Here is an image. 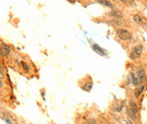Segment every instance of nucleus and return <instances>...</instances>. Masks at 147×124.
Masks as SVG:
<instances>
[{
  "label": "nucleus",
  "instance_id": "nucleus-6",
  "mask_svg": "<svg viewBox=\"0 0 147 124\" xmlns=\"http://www.w3.org/2000/svg\"><path fill=\"white\" fill-rule=\"evenodd\" d=\"M129 109H130L135 115H137V113H138V111H139L138 105H136L135 102L133 101V100H131V101L129 102Z\"/></svg>",
  "mask_w": 147,
  "mask_h": 124
},
{
  "label": "nucleus",
  "instance_id": "nucleus-4",
  "mask_svg": "<svg viewBox=\"0 0 147 124\" xmlns=\"http://www.w3.org/2000/svg\"><path fill=\"white\" fill-rule=\"evenodd\" d=\"M137 75H138V77L142 83L145 81V70H144L143 67H139L138 71H137Z\"/></svg>",
  "mask_w": 147,
  "mask_h": 124
},
{
  "label": "nucleus",
  "instance_id": "nucleus-10",
  "mask_svg": "<svg viewBox=\"0 0 147 124\" xmlns=\"http://www.w3.org/2000/svg\"><path fill=\"white\" fill-rule=\"evenodd\" d=\"M130 77H131V81H132L133 84H134V86H138V85L140 84V81H139V79L136 77V76L134 75V73L130 74Z\"/></svg>",
  "mask_w": 147,
  "mask_h": 124
},
{
  "label": "nucleus",
  "instance_id": "nucleus-23",
  "mask_svg": "<svg viewBox=\"0 0 147 124\" xmlns=\"http://www.w3.org/2000/svg\"><path fill=\"white\" fill-rule=\"evenodd\" d=\"M130 124H134V123H133V122H130Z\"/></svg>",
  "mask_w": 147,
  "mask_h": 124
},
{
  "label": "nucleus",
  "instance_id": "nucleus-12",
  "mask_svg": "<svg viewBox=\"0 0 147 124\" xmlns=\"http://www.w3.org/2000/svg\"><path fill=\"white\" fill-rule=\"evenodd\" d=\"M92 87H93V83H92V82H87L83 87V90L90 91L91 90Z\"/></svg>",
  "mask_w": 147,
  "mask_h": 124
},
{
  "label": "nucleus",
  "instance_id": "nucleus-22",
  "mask_svg": "<svg viewBox=\"0 0 147 124\" xmlns=\"http://www.w3.org/2000/svg\"><path fill=\"white\" fill-rule=\"evenodd\" d=\"M113 1H114V2H117V0H113Z\"/></svg>",
  "mask_w": 147,
  "mask_h": 124
},
{
  "label": "nucleus",
  "instance_id": "nucleus-2",
  "mask_svg": "<svg viewBox=\"0 0 147 124\" xmlns=\"http://www.w3.org/2000/svg\"><path fill=\"white\" fill-rule=\"evenodd\" d=\"M116 34H117V38L121 40H123V41H128L132 38V35L130 34V32L125 29H118Z\"/></svg>",
  "mask_w": 147,
  "mask_h": 124
},
{
  "label": "nucleus",
  "instance_id": "nucleus-1",
  "mask_svg": "<svg viewBox=\"0 0 147 124\" xmlns=\"http://www.w3.org/2000/svg\"><path fill=\"white\" fill-rule=\"evenodd\" d=\"M142 52H143V45L142 44H138V45H136L135 47L133 48L129 57L133 60H137V59H139L140 57Z\"/></svg>",
  "mask_w": 147,
  "mask_h": 124
},
{
  "label": "nucleus",
  "instance_id": "nucleus-15",
  "mask_svg": "<svg viewBox=\"0 0 147 124\" xmlns=\"http://www.w3.org/2000/svg\"><path fill=\"white\" fill-rule=\"evenodd\" d=\"M110 21L112 23H113L114 25H116V26H121L122 25V23L118 20H112V21Z\"/></svg>",
  "mask_w": 147,
  "mask_h": 124
},
{
  "label": "nucleus",
  "instance_id": "nucleus-5",
  "mask_svg": "<svg viewBox=\"0 0 147 124\" xmlns=\"http://www.w3.org/2000/svg\"><path fill=\"white\" fill-rule=\"evenodd\" d=\"M92 48H93V49L97 53V54H99V55H101V56H104V55H106V52H105V50L103 49H101V48L100 47L99 45H97V44H93Z\"/></svg>",
  "mask_w": 147,
  "mask_h": 124
},
{
  "label": "nucleus",
  "instance_id": "nucleus-13",
  "mask_svg": "<svg viewBox=\"0 0 147 124\" xmlns=\"http://www.w3.org/2000/svg\"><path fill=\"white\" fill-rule=\"evenodd\" d=\"M127 113H128V116H129V117H130L132 120H135V118H136V115L134 114V112H133L132 111H131L130 109H129V110H127Z\"/></svg>",
  "mask_w": 147,
  "mask_h": 124
},
{
  "label": "nucleus",
  "instance_id": "nucleus-9",
  "mask_svg": "<svg viewBox=\"0 0 147 124\" xmlns=\"http://www.w3.org/2000/svg\"><path fill=\"white\" fill-rule=\"evenodd\" d=\"M111 15L114 17H117V18H123V15L121 11L119 10H112V12H111Z\"/></svg>",
  "mask_w": 147,
  "mask_h": 124
},
{
  "label": "nucleus",
  "instance_id": "nucleus-17",
  "mask_svg": "<svg viewBox=\"0 0 147 124\" xmlns=\"http://www.w3.org/2000/svg\"><path fill=\"white\" fill-rule=\"evenodd\" d=\"M4 120L5 121L7 124H13V123H12V121L10 120L9 118H4Z\"/></svg>",
  "mask_w": 147,
  "mask_h": 124
},
{
  "label": "nucleus",
  "instance_id": "nucleus-21",
  "mask_svg": "<svg viewBox=\"0 0 147 124\" xmlns=\"http://www.w3.org/2000/svg\"><path fill=\"white\" fill-rule=\"evenodd\" d=\"M0 87H1V88H3V83H2V81H1V83H0Z\"/></svg>",
  "mask_w": 147,
  "mask_h": 124
},
{
  "label": "nucleus",
  "instance_id": "nucleus-3",
  "mask_svg": "<svg viewBox=\"0 0 147 124\" xmlns=\"http://www.w3.org/2000/svg\"><path fill=\"white\" fill-rule=\"evenodd\" d=\"M0 52H1V56H7L9 55L10 53V48L9 46H8L5 43H1V49H0Z\"/></svg>",
  "mask_w": 147,
  "mask_h": 124
},
{
  "label": "nucleus",
  "instance_id": "nucleus-20",
  "mask_svg": "<svg viewBox=\"0 0 147 124\" xmlns=\"http://www.w3.org/2000/svg\"><path fill=\"white\" fill-rule=\"evenodd\" d=\"M121 1L123 3H124V4H127V3H128V0H121Z\"/></svg>",
  "mask_w": 147,
  "mask_h": 124
},
{
  "label": "nucleus",
  "instance_id": "nucleus-19",
  "mask_svg": "<svg viewBox=\"0 0 147 124\" xmlns=\"http://www.w3.org/2000/svg\"><path fill=\"white\" fill-rule=\"evenodd\" d=\"M67 1H68L69 3H72V4H74L75 3V0H67Z\"/></svg>",
  "mask_w": 147,
  "mask_h": 124
},
{
  "label": "nucleus",
  "instance_id": "nucleus-11",
  "mask_svg": "<svg viewBox=\"0 0 147 124\" xmlns=\"http://www.w3.org/2000/svg\"><path fill=\"white\" fill-rule=\"evenodd\" d=\"M134 21H135L136 24H142L143 23V19L140 15H134Z\"/></svg>",
  "mask_w": 147,
  "mask_h": 124
},
{
  "label": "nucleus",
  "instance_id": "nucleus-14",
  "mask_svg": "<svg viewBox=\"0 0 147 124\" xmlns=\"http://www.w3.org/2000/svg\"><path fill=\"white\" fill-rule=\"evenodd\" d=\"M21 66H22L23 69H24L25 71H26V72H28V71H29V69H30V68H29V66H28L26 62H24V61L21 62Z\"/></svg>",
  "mask_w": 147,
  "mask_h": 124
},
{
  "label": "nucleus",
  "instance_id": "nucleus-8",
  "mask_svg": "<svg viewBox=\"0 0 147 124\" xmlns=\"http://www.w3.org/2000/svg\"><path fill=\"white\" fill-rule=\"evenodd\" d=\"M144 89H145V86H142L140 88H136L135 90H134V96H135L136 99H139L140 98V96L141 95L142 92L144 91Z\"/></svg>",
  "mask_w": 147,
  "mask_h": 124
},
{
  "label": "nucleus",
  "instance_id": "nucleus-7",
  "mask_svg": "<svg viewBox=\"0 0 147 124\" xmlns=\"http://www.w3.org/2000/svg\"><path fill=\"white\" fill-rule=\"evenodd\" d=\"M97 1H98V3H100V4H102V5L106 6V7H109V8H111V9H113L112 4L110 1H108V0H97Z\"/></svg>",
  "mask_w": 147,
  "mask_h": 124
},
{
  "label": "nucleus",
  "instance_id": "nucleus-16",
  "mask_svg": "<svg viewBox=\"0 0 147 124\" xmlns=\"http://www.w3.org/2000/svg\"><path fill=\"white\" fill-rule=\"evenodd\" d=\"M87 124H96V122L94 119H90L87 122Z\"/></svg>",
  "mask_w": 147,
  "mask_h": 124
},
{
  "label": "nucleus",
  "instance_id": "nucleus-18",
  "mask_svg": "<svg viewBox=\"0 0 147 124\" xmlns=\"http://www.w3.org/2000/svg\"><path fill=\"white\" fill-rule=\"evenodd\" d=\"M1 77V81H2L3 78H4V76L3 75V72H2V71H1V77Z\"/></svg>",
  "mask_w": 147,
  "mask_h": 124
}]
</instances>
